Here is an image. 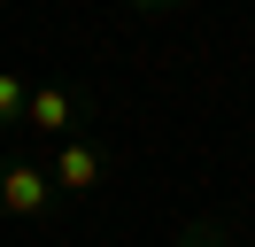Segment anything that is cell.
I'll return each instance as SVG.
<instances>
[{"mask_svg":"<svg viewBox=\"0 0 255 247\" xmlns=\"http://www.w3.org/2000/svg\"><path fill=\"white\" fill-rule=\"evenodd\" d=\"M54 178H47V162H8V154H0V216H16V224H39V216L54 209Z\"/></svg>","mask_w":255,"mask_h":247,"instance_id":"cell-1","label":"cell"},{"mask_svg":"<svg viewBox=\"0 0 255 247\" xmlns=\"http://www.w3.org/2000/svg\"><path fill=\"white\" fill-rule=\"evenodd\" d=\"M47 178H54V193H70V201H85V193H101L109 185V147L101 139H62L54 147V162H47Z\"/></svg>","mask_w":255,"mask_h":247,"instance_id":"cell-2","label":"cell"},{"mask_svg":"<svg viewBox=\"0 0 255 247\" xmlns=\"http://www.w3.org/2000/svg\"><path fill=\"white\" fill-rule=\"evenodd\" d=\"M23 131L54 139V147H62V139H78V131H85V93L62 85V77H54V85H31V116H23Z\"/></svg>","mask_w":255,"mask_h":247,"instance_id":"cell-3","label":"cell"},{"mask_svg":"<svg viewBox=\"0 0 255 247\" xmlns=\"http://www.w3.org/2000/svg\"><path fill=\"white\" fill-rule=\"evenodd\" d=\"M23 116H31V85L16 70H0V131H23Z\"/></svg>","mask_w":255,"mask_h":247,"instance_id":"cell-4","label":"cell"},{"mask_svg":"<svg viewBox=\"0 0 255 247\" xmlns=\"http://www.w3.org/2000/svg\"><path fill=\"white\" fill-rule=\"evenodd\" d=\"M170 247H232V232H224V224H186Z\"/></svg>","mask_w":255,"mask_h":247,"instance_id":"cell-5","label":"cell"}]
</instances>
